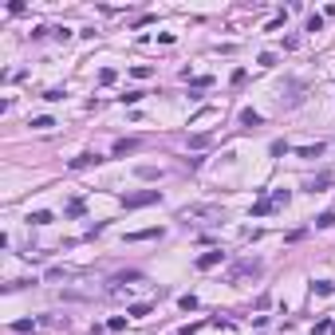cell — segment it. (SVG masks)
Masks as SVG:
<instances>
[{
  "label": "cell",
  "mask_w": 335,
  "mask_h": 335,
  "mask_svg": "<svg viewBox=\"0 0 335 335\" xmlns=\"http://www.w3.org/2000/svg\"><path fill=\"white\" fill-rule=\"evenodd\" d=\"M264 272V264L260 260H237L233 268H229V280H240V276H260Z\"/></svg>",
  "instance_id": "obj_1"
},
{
  "label": "cell",
  "mask_w": 335,
  "mask_h": 335,
  "mask_svg": "<svg viewBox=\"0 0 335 335\" xmlns=\"http://www.w3.org/2000/svg\"><path fill=\"white\" fill-rule=\"evenodd\" d=\"M154 201H162L158 190H142V193H127V197H123L127 209H142V205H154Z\"/></svg>",
  "instance_id": "obj_2"
},
{
  "label": "cell",
  "mask_w": 335,
  "mask_h": 335,
  "mask_svg": "<svg viewBox=\"0 0 335 335\" xmlns=\"http://www.w3.org/2000/svg\"><path fill=\"white\" fill-rule=\"evenodd\" d=\"M181 217H221V209L217 205H186Z\"/></svg>",
  "instance_id": "obj_3"
},
{
  "label": "cell",
  "mask_w": 335,
  "mask_h": 335,
  "mask_svg": "<svg viewBox=\"0 0 335 335\" xmlns=\"http://www.w3.org/2000/svg\"><path fill=\"white\" fill-rule=\"evenodd\" d=\"M221 260H225V253H221V249H209V253H201V256H197V268H201V272H205V268H217Z\"/></svg>",
  "instance_id": "obj_4"
},
{
  "label": "cell",
  "mask_w": 335,
  "mask_h": 335,
  "mask_svg": "<svg viewBox=\"0 0 335 335\" xmlns=\"http://www.w3.org/2000/svg\"><path fill=\"white\" fill-rule=\"evenodd\" d=\"M323 150H327V146H323V142H316V146H296V154H300V158H319Z\"/></svg>",
  "instance_id": "obj_5"
},
{
  "label": "cell",
  "mask_w": 335,
  "mask_h": 335,
  "mask_svg": "<svg viewBox=\"0 0 335 335\" xmlns=\"http://www.w3.org/2000/svg\"><path fill=\"white\" fill-rule=\"evenodd\" d=\"M138 150V138H118L114 142V154H134Z\"/></svg>",
  "instance_id": "obj_6"
},
{
  "label": "cell",
  "mask_w": 335,
  "mask_h": 335,
  "mask_svg": "<svg viewBox=\"0 0 335 335\" xmlns=\"http://www.w3.org/2000/svg\"><path fill=\"white\" fill-rule=\"evenodd\" d=\"M138 280H142V272H138V268H130V272H118V276H114V288H118V284H138Z\"/></svg>",
  "instance_id": "obj_7"
},
{
  "label": "cell",
  "mask_w": 335,
  "mask_h": 335,
  "mask_svg": "<svg viewBox=\"0 0 335 335\" xmlns=\"http://www.w3.org/2000/svg\"><path fill=\"white\" fill-rule=\"evenodd\" d=\"M331 181H335V174H319V177H312V181H308V190H312V193H319L323 186H331Z\"/></svg>",
  "instance_id": "obj_8"
},
{
  "label": "cell",
  "mask_w": 335,
  "mask_h": 335,
  "mask_svg": "<svg viewBox=\"0 0 335 335\" xmlns=\"http://www.w3.org/2000/svg\"><path fill=\"white\" fill-rule=\"evenodd\" d=\"M95 162H99V154H79V158H71V170H87Z\"/></svg>",
  "instance_id": "obj_9"
},
{
  "label": "cell",
  "mask_w": 335,
  "mask_h": 335,
  "mask_svg": "<svg viewBox=\"0 0 335 335\" xmlns=\"http://www.w3.org/2000/svg\"><path fill=\"white\" fill-rule=\"evenodd\" d=\"M162 237V229H138V233H127V240H154Z\"/></svg>",
  "instance_id": "obj_10"
},
{
  "label": "cell",
  "mask_w": 335,
  "mask_h": 335,
  "mask_svg": "<svg viewBox=\"0 0 335 335\" xmlns=\"http://www.w3.org/2000/svg\"><path fill=\"white\" fill-rule=\"evenodd\" d=\"M134 174H138L142 181H158V177H162V170H154V166H138Z\"/></svg>",
  "instance_id": "obj_11"
},
{
  "label": "cell",
  "mask_w": 335,
  "mask_h": 335,
  "mask_svg": "<svg viewBox=\"0 0 335 335\" xmlns=\"http://www.w3.org/2000/svg\"><path fill=\"white\" fill-rule=\"evenodd\" d=\"M264 118L256 114V111H240V127H260Z\"/></svg>",
  "instance_id": "obj_12"
},
{
  "label": "cell",
  "mask_w": 335,
  "mask_h": 335,
  "mask_svg": "<svg viewBox=\"0 0 335 335\" xmlns=\"http://www.w3.org/2000/svg\"><path fill=\"white\" fill-rule=\"evenodd\" d=\"M28 221H32V225H51V213L48 209H36V213H28Z\"/></svg>",
  "instance_id": "obj_13"
},
{
  "label": "cell",
  "mask_w": 335,
  "mask_h": 335,
  "mask_svg": "<svg viewBox=\"0 0 335 335\" xmlns=\"http://www.w3.org/2000/svg\"><path fill=\"white\" fill-rule=\"evenodd\" d=\"M28 127H32V130H48V127H55V118H51V114H40V118H32Z\"/></svg>",
  "instance_id": "obj_14"
},
{
  "label": "cell",
  "mask_w": 335,
  "mask_h": 335,
  "mask_svg": "<svg viewBox=\"0 0 335 335\" xmlns=\"http://www.w3.org/2000/svg\"><path fill=\"white\" fill-rule=\"evenodd\" d=\"M130 75H134V79H150V75H154V67H150V64H134Z\"/></svg>",
  "instance_id": "obj_15"
},
{
  "label": "cell",
  "mask_w": 335,
  "mask_h": 335,
  "mask_svg": "<svg viewBox=\"0 0 335 335\" xmlns=\"http://www.w3.org/2000/svg\"><path fill=\"white\" fill-rule=\"evenodd\" d=\"M177 308L181 312H193L197 308V296H177Z\"/></svg>",
  "instance_id": "obj_16"
},
{
  "label": "cell",
  "mask_w": 335,
  "mask_h": 335,
  "mask_svg": "<svg viewBox=\"0 0 335 335\" xmlns=\"http://www.w3.org/2000/svg\"><path fill=\"white\" fill-rule=\"evenodd\" d=\"M114 79H118V71H114V67H103V71H99V83H103V87H111Z\"/></svg>",
  "instance_id": "obj_17"
},
{
  "label": "cell",
  "mask_w": 335,
  "mask_h": 335,
  "mask_svg": "<svg viewBox=\"0 0 335 335\" xmlns=\"http://www.w3.org/2000/svg\"><path fill=\"white\" fill-rule=\"evenodd\" d=\"M209 142H213V138H209V134H193V138H190V146H193V150H205V146H209Z\"/></svg>",
  "instance_id": "obj_18"
},
{
  "label": "cell",
  "mask_w": 335,
  "mask_h": 335,
  "mask_svg": "<svg viewBox=\"0 0 335 335\" xmlns=\"http://www.w3.org/2000/svg\"><path fill=\"white\" fill-rule=\"evenodd\" d=\"M331 292H335L331 280H316V296H331Z\"/></svg>",
  "instance_id": "obj_19"
},
{
  "label": "cell",
  "mask_w": 335,
  "mask_h": 335,
  "mask_svg": "<svg viewBox=\"0 0 335 335\" xmlns=\"http://www.w3.org/2000/svg\"><path fill=\"white\" fill-rule=\"evenodd\" d=\"M245 79H249V71H245V67H237V71L229 75V83H233V87H240V83H245Z\"/></svg>",
  "instance_id": "obj_20"
},
{
  "label": "cell",
  "mask_w": 335,
  "mask_h": 335,
  "mask_svg": "<svg viewBox=\"0 0 335 335\" xmlns=\"http://www.w3.org/2000/svg\"><path fill=\"white\" fill-rule=\"evenodd\" d=\"M264 213H272V201H256L253 205V217H264Z\"/></svg>",
  "instance_id": "obj_21"
},
{
  "label": "cell",
  "mask_w": 335,
  "mask_h": 335,
  "mask_svg": "<svg viewBox=\"0 0 335 335\" xmlns=\"http://www.w3.org/2000/svg\"><path fill=\"white\" fill-rule=\"evenodd\" d=\"M32 327H36V319H16V323H12V331H20V335L32 331Z\"/></svg>",
  "instance_id": "obj_22"
},
{
  "label": "cell",
  "mask_w": 335,
  "mask_h": 335,
  "mask_svg": "<svg viewBox=\"0 0 335 335\" xmlns=\"http://www.w3.org/2000/svg\"><path fill=\"white\" fill-rule=\"evenodd\" d=\"M256 64H260V67H276V55H272V51H260Z\"/></svg>",
  "instance_id": "obj_23"
},
{
  "label": "cell",
  "mask_w": 335,
  "mask_h": 335,
  "mask_svg": "<svg viewBox=\"0 0 335 335\" xmlns=\"http://www.w3.org/2000/svg\"><path fill=\"white\" fill-rule=\"evenodd\" d=\"M67 217H83V201H67Z\"/></svg>",
  "instance_id": "obj_24"
},
{
  "label": "cell",
  "mask_w": 335,
  "mask_h": 335,
  "mask_svg": "<svg viewBox=\"0 0 335 335\" xmlns=\"http://www.w3.org/2000/svg\"><path fill=\"white\" fill-rule=\"evenodd\" d=\"M123 327H127V319H123V316H111V323H107V331H123Z\"/></svg>",
  "instance_id": "obj_25"
},
{
  "label": "cell",
  "mask_w": 335,
  "mask_h": 335,
  "mask_svg": "<svg viewBox=\"0 0 335 335\" xmlns=\"http://www.w3.org/2000/svg\"><path fill=\"white\" fill-rule=\"evenodd\" d=\"M316 225H319V229H331V225H335V213H319Z\"/></svg>",
  "instance_id": "obj_26"
},
{
  "label": "cell",
  "mask_w": 335,
  "mask_h": 335,
  "mask_svg": "<svg viewBox=\"0 0 335 335\" xmlns=\"http://www.w3.org/2000/svg\"><path fill=\"white\" fill-rule=\"evenodd\" d=\"M319 28H323V16H319V12L308 16V32H319Z\"/></svg>",
  "instance_id": "obj_27"
},
{
  "label": "cell",
  "mask_w": 335,
  "mask_h": 335,
  "mask_svg": "<svg viewBox=\"0 0 335 335\" xmlns=\"http://www.w3.org/2000/svg\"><path fill=\"white\" fill-rule=\"evenodd\" d=\"M44 99H48V103H59V99H64V91H59V87H51V91H44Z\"/></svg>",
  "instance_id": "obj_28"
},
{
  "label": "cell",
  "mask_w": 335,
  "mask_h": 335,
  "mask_svg": "<svg viewBox=\"0 0 335 335\" xmlns=\"http://www.w3.org/2000/svg\"><path fill=\"white\" fill-rule=\"evenodd\" d=\"M150 308H154V303H134V308H130V316H150Z\"/></svg>",
  "instance_id": "obj_29"
},
{
  "label": "cell",
  "mask_w": 335,
  "mask_h": 335,
  "mask_svg": "<svg viewBox=\"0 0 335 335\" xmlns=\"http://www.w3.org/2000/svg\"><path fill=\"white\" fill-rule=\"evenodd\" d=\"M331 335H335V327H331Z\"/></svg>",
  "instance_id": "obj_30"
}]
</instances>
